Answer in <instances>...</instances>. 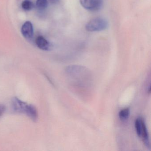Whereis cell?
<instances>
[{
	"instance_id": "obj_1",
	"label": "cell",
	"mask_w": 151,
	"mask_h": 151,
	"mask_svg": "<svg viewBox=\"0 0 151 151\" xmlns=\"http://www.w3.org/2000/svg\"><path fill=\"white\" fill-rule=\"evenodd\" d=\"M11 107L15 113L24 114L33 122H37L38 119V112L36 107L23 101L17 97L12 99Z\"/></svg>"
},
{
	"instance_id": "obj_2",
	"label": "cell",
	"mask_w": 151,
	"mask_h": 151,
	"mask_svg": "<svg viewBox=\"0 0 151 151\" xmlns=\"http://www.w3.org/2000/svg\"><path fill=\"white\" fill-rule=\"evenodd\" d=\"M135 128L138 136L142 138L145 145L148 148H150L149 135L146 125L143 118L138 117L136 119L135 122Z\"/></svg>"
},
{
	"instance_id": "obj_3",
	"label": "cell",
	"mask_w": 151,
	"mask_h": 151,
	"mask_svg": "<svg viewBox=\"0 0 151 151\" xmlns=\"http://www.w3.org/2000/svg\"><path fill=\"white\" fill-rule=\"evenodd\" d=\"M108 27L107 21L101 17H96L90 20L86 25V29L90 32H99L106 29Z\"/></svg>"
},
{
	"instance_id": "obj_4",
	"label": "cell",
	"mask_w": 151,
	"mask_h": 151,
	"mask_svg": "<svg viewBox=\"0 0 151 151\" xmlns=\"http://www.w3.org/2000/svg\"><path fill=\"white\" fill-rule=\"evenodd\" d=\"M81 6L89 11H96L102 8L103 0H80Z\"/></svg>"
},
{
	"instance_id": "obj_5",
	"label": "cell",
	"mask_w": 151,
	"mask_h": 151,
	"mask_svg": "<svg viewBox=\"0 0 151 151\" xmlns=\"http://www.w3.org/2000/svg\"><path fill=\"white\" fill-rule=\"evenodd\" d=\"M21 32L25 38L27 39H31L34 34V29L32 23L29 21L25 22L22 26Z\"/></svg>"
},
{
	"instance_id": "obj_6",
	"label": "cell",
	"mask_w": 151,
	"mask_h": 151,
	"mask_svg": "<svg viewBox=\"0 0 151 151\" xmlns=\"http://www.w3.org/2000/svg\"><path fill=\"white\" fill-rule=\"evenodd\" d=\"M36 44L38 48L44 51H49L52 48L50 42L42 36H39L36 40Z\"/></svg>"
},
{
	"instance_id": "obj_7",
	"label": "cell",
	"mask_w": 151,
	"mask_h": 151,
	"mask_svg": "<svg viewBox=\"0 0 151 151\" xmlns=\"http://www.w3.org/2000/svg\"><path fill=\"white\" fill-rule=\"evenodd\" d=\"M130 110L128 108L122 109L119 113V117L122 122L127 121L129 116Z\"/></svg>"
},
{
	"instance_id": "obj_8",
	"label": "cell",
	"mask_w": 151,
	"mask_h": 151,
	"mask_svg": "<svg viewBox=\"0 0 151 151\" xmlns=\"http://www.w3.org/2000/svg\"><path fill=\"white\" fill-rule=\"evenodd\" d=\"M22 8L26 11H30L33 8L34 4L31 0H24L22 4Z\"/></svg>"
},
{
	"instance_id": "obj_9",
	"label": "cell",
	"mask_w": 151,
	"mask_h": 151,
	"mask_svg": "<svg viewBox=\"0 0 151 151\" xmlns=\"http://www.w3.org/2000/svg\"><path fill=\"white\" fill-rule=\"evenodd\" d=\"M48 4L47 0H37L36 6L39 9L43 10L47 8Z\"/></svg>"
},
{
	"instance_id": "obj_10",
	"label": "cell",
	"mask_w": 151,
	"mask_h": 151,
	"mask_svg": "<svg viewBox=\"0 0 151 151\" xmlns=\"http://www.w3.org/2000/svg\"><path fill=\"white\" fill-rule=\"evenodd\" d=\"M6 110V106L3 104H0V117L3 115Z\"/></svg>"
}]
</instances>
